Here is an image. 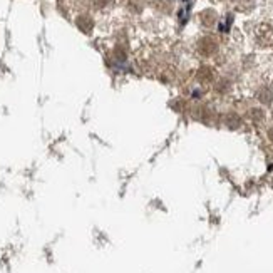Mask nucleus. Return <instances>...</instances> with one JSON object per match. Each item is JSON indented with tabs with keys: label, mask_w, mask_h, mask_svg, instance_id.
I'll use <instances>...</instances> for the list:
<instances>
[{
	"label": "nucleus",
	"mask_w": 273,
	"mask_h": 273,
	"mask_svg": "<svg viewBox=\"0 0 273 273\" xmlns=\"http://www.w3.org/2000/svg\"><path fill=\"white\" fill-rule=\"evenodd\" d=\"M255 37L260 46H271L273 44V25L260 24L255 30Z\"/></svg>",
	"instance_id": "f257e3e1"
},
{
	"label": "nucleus",
	"mask_w": 273,
	"mask_h": 273,
	"mask_svg": "<svg viewBox=\"0 0 273 273\" xmlns=\"http://www.w3.org/2000/svg\"><path fill=\"white\" fill-rule=\"evenodd\" d=\"M200 79H205V81H210L211 79V70L210 69H201L200 70Z\"/></svg>",
	"instance_id": "7ed1b4c3"
},
{
	"label": "nucleus",
	"mask_w": 273,
	"mask_h": 273,
	"mask_svg": "<svg viewBox=\"0 0 273 273\" xmlns=\"http://www.w3.org/2000/svg\"><path fill=\"white\" fill-rule=\"evenodd\" d=\"M216 47L218 44L215 39H211V37H205V39H201L198 44V51L203 54V56H211V54L216 51Z\"/></svg>",
	"instance_id": "f03ea898"
}]
</instances>
